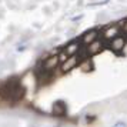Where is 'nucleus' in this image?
<instances>
[{"label": "nucleus", "instance_id": "nucleus-5", "mask_svg": "<svg viewBox=\"0 0 127 127\" xmlns=\"http://www.w3.org/2000/svg\"><path fill=\"white\" fill-rule=\"evenodd\" d=\"M77 64H79V56H71V57H69L66 62L62 63V71H63V73H67V71L74 69Z\"/></svg>", "mask_w": 127, "mask_h": 127}, {"label": "nucleus", "instance_id": "nucleus-9", "mask_svg": "<svg viewBox=\"0 0 127 127\" xmlns=\"http://www.w3.org/2000/svg\"><path fill=\"white\" fill-rule=\"evenodd\" d=\"M110 0H100V1H97V3H93V4H90V7L92 6H103V4H107Z\"/></svg>", "mask_w": 127, "mask_h": 127}, {"label": "nucleus", "instance_id": "nucleus-1", "mask_svg": "<svg viewBox=\"0 0 127 127\" xmlns=\"http://www.w3.org/2000/svg\"><path fill=\"white\" fill-rule=\"evenodd\" d=\"M59 56H50L47 57L46 60H43V64H41V71L43 73H50L52 70H54L59 64Z\"/></svg>", "mask_w": 127, "mask_h": 127}, {"label": "nucleus", "instance_id": "nucleus-3", "mask_svg": "<svg viewBox=\"0 0 127 127\" xmlns=\"http://www.w3.org/2000/svg\"><path fill=\"white\" fill-rule=\"evenodd\" d=\"M124 46H126V39L123 36H117L113 40H110V43H109V47L113 52H120V50L124 49Z\"/></svg>", "mask_w": 127, "mask_h": 127}, {"label": "nucleus", "instance_id": "nucleus-10", "mask_svg": "<svg viewBox=\"0 0 127 127\" xmlns=\"http://www.w3.org/2000/svg\"><path fill=\"white\" fill-rule=\"evenodd\" d=\"M113 127H127V124L124 123V121L119 120V121H116L114 124H113Z\"/></svg>", "mask_w": 127, "mask_h": 127}, {"label": "nucleus", "instance_id": "nucleus-8", "mask_svg": "<svg viewBox=\"0 0 127 127\" xmlns=\"http://www.w3.org/2000/svg\"><path fill=\"white\" fill-rule=\"evenodd\" d=\"M53 113L59 116H63L66 113V106H64L63 101H56L54 106H53Z\"/></svg>", "mask_w": 127, "mask_h": 127}, {"label": "nucleus", "instance_id": "nucleus-7", "mask_svg": "<svg viewBox=\"0 0 127 127\" xmlns=\"http://www.w3.org/2000/svg\"><path fill=\"white\" fill-rule=\"evenodd\" d=\"M103 34H104V37H106L107 40H113L114 37L120 36L119 34V27H117V26H109V27L104 29Z\"/></svg>", "mask_w": 127, "mask_h": 127}, {"label": "nucleus", "instance_id": "nucleus-4", "mask_svg": "<svg viewBox=\"0 0 127 127\" xmlns=\"http://www.w3.org/2000/svg\"><path fill=\"white\" fill-rule=\"evenodd\" d=\"M98 37V30L97 29H92L89 30V32H86L84 34L81 36V43H84L86 46H89V44H92L93 41H96Z\"/></svg>", "mask_w": 127, "mask_h": 127}, {"label": "nucleus", "instance_id": "nucleus-6", "mask_svg": "<svg viewBox=\"0 0 127 127\" xmlns=\"http://www.w3.org/2000/svg\"><path fill=\"white\" fill-rule=\"evenodd\" d=\"M79 50H80V43H79L77 40L71 41V43H69L67 46L64 47V53H66L69 57H71V56H77Z\"/></svg>", "mask_w": 127, "mask_h": 127}, {"label": "nucleus", "instance_id": "nucleus-12", "mask_svg": "<svg viewBox=\"0 0 127 127\" xmlns=\"http://www.w3.org/2000/svg\"><path fill=\"white\" fill-rule=\"evenodd\" d=\"M123 32H124V33H127V20L124 22V26H123Z\"/></svg>", "mask_w": 127, "mask_h": 127}, {"label": "nucleus", "instance_id": "nucleus-2", "mask_svg": "<svg viewBox=\"0 0 127 127\" xmlns=\"http://www.w3.org/2000/svg\"><path fill=\"white\" fill-rule=\"evenodd\" d=\"M101 50H103V41L97 39L96 41H93L92 44H89L86 47V56H96Z\"/></svg>", "mask_w": 127, "mask_h": 127}, {"label": "nucleus", "instance_id": "nucleus-11", "mask_svg": "<svg viewBox=\"0 0 127 127\" xmlns=\"http://www.w3.org/2000/svg\"><path fill=\"white\" fill-rule=\"evenodd\" d=\"M83 19V14H79V16H76V17H71V22H77V20H80Z\"/></svg>", "mask_w": 127, "mask_h": 127}]
</instances>
